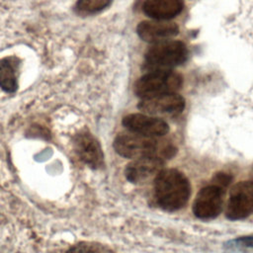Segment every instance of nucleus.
<instances>
[{
	"label": "nucleus",
	"mask_w": 253,
	"mask_h": 253,
	"mask_svg": "<svg viewBox=\"0 0 253 253\" xmlns=\"http://www.w3.org/2000/svg\"><path fill=\"white\" fill-rule=\"evenodd\" d=\"M114 148L121 156L134 159L156 157L163 160L173 157L177 151L167 140L133 132L119 134L114 140Z\"/></svg>",
	"instance_id": "f257e3e1"
},
{
	"label": "nucleus",
	"mask_w": 253,
	"mask_h": 253,
	"mask_svg": "<svg viewBox=\"0 0 253 253\" xmlns=\"http://www.w3.org/2000/svg\"><path fill=\"white\" fill-rule=\"evenodd\" d=\"M190 183L186 176L176 169H162L155 177V197L165 211L182 209L190 197Z\"/></svg>",
	"instance_id": "f03ea898"
},
{
	"label": "nucleus",
	"mask_w": 253,
	"mask_h": 253,
	"mask_svg": "<svg viewBox=\"0 0 253 253\" xmlns=\"http://www.w3.org/2000/svg\"><path fill=\"white\" fill-rule=\"evenodd\" d=\"M187 47L180 41H163L154 43L144 55L143 67L148 71L170 70L187 58Z\"/></svg>",
	"instance_id": "7ed1b4c3"
},
{
	"label": "nucleus",
	"mask_w": 253,
	"mask_h": 253,
	"mask_svg": "<svg viewBox=\"0 0 253 253\" xmlns=\"http://www.w3.org/2000/svg\"><path fill=\"white\" fill-rule=\"evenodd\" d=\"M183 85V77L174 71H149L134 83V93L140 99L176 93Z\"/></svg>",
	"instance_id": "20e7f679"
},
{
	"label": "nucleus",
	"mask_w": 253,
	"mask_h": 253,
	"mask_svg": "<svg viewBox=\"0 0 253 253\" xmlns=\"http://www.w3.org/2000/svg\"><path fill=\"white\" fill-rule=\"evenodd\" d=\"M137 108L152 117L177 116L184 110L185 100L177 93H169L141 99Z\"/></svg>",
	"instance_id": "39448f33"
},
{
	"label": "nucleus",
	"mask_w": 253,
	"mask_h": 253,
	"mask_svg": "<svg viewBox=\"0 0 253 253\" xmlns=\"http://www.w3.org/2000/svg\"><path fill=\"white\" fill-rule=\"evenodd\" d=\"M253 212V182L237 183L230 191L226 216L231 220L247 217Z\"/></svg>",
	"instance_id": "423d86ee"
},
{
	"label": "nucleus",
	"mask_w": 253,
	"mask_h": 253,
	"mask_svg": "<svg viewBox=\"0 0 253 253\" xmlns=\"http://www.w3.org/2000/svg\"><path fill=\"white\" fill-rule=\"evenodd\" d=\"M223 204L222 188L212 185L203 188L197 195L193 204L194 214L203 219L214 218L217 216Z\"/></svg>",
	"instance_id": "0eeeda50"
},
{
	"label": "nucleus",
	"mask_w": 253,
	"mask_h": 253,
	"mask_svg": "<svg viewBox=\"0 0 253 253\" xmlns=\"http://www.w3.org/2000/svg\"><path fill=\"white\" fill-rule=\"evenodd\" d=\"M124 126L130 132L146 136H162L169 130L168 124L162 119L146 114H130L122 121Z\"/></svg>",
	"instance_id": "6e6552de"
},
{
	"label": "nucleus",
	"mask_w": 253,
	"mask_h": 253,
	"mask_svg": "<svg viewBox=\"0 0 253 253\" xmlns=\"http://www.w3.org/2000/svg\"><path fill=\"white\" fill-rule=\"evenodd\" d=\"M136 33L143 42L156 43L177 36L179 27L170 21H142L137 25Z\"/></svg>",
	"instance_id": "1a4fd4ad"
},
{
	"label": "nucleus",
	"mask_w": 253,
	"mask_h": 253,
	"mask_svg": "<svg viewBox=\"0 0 253 253\" xmlns=\"http://www.w3.org/2000/svg\"><path fill=\"white\" fill-rule=\"evenodd\" d=\"M163 160L156 157L136 158L127 164L125 175L133 184H142L156 177L162 170Z\"/></svg>",
	"instance_id": "9d476101"
},
{
	"label": "nucleus",
	"mask_w": 253,
	"mask_h": 253,
	"mask_svg": "<svg viewBox=\"0 0 253 253\" xmlns=\"http://www.w3.org/2000/svg\"><path fill=\"white\" fill-rule=\"evenodd\" d=\"M75 150L80 159L92 168H98L103 165L104 155L98 140L90 133H79L75 140Z\"/></svg>",
	"instance_id": "9b49d317"
},
{
	"label": "nucleus",
	"mask_w": 253,
	"mask_h": 253,
	"mask_svg": "<svg viewBox=\"0 0 253 253\" xmlns=\"http://www.w3.org/2000/svg\"><path fill=\"white\" fill-rule=\"evenodd\" d=\"M183 8L182 0H145L142 4V11L147 17L160 21H168L176 17Z\"/></svg>",
	"instance_id": "f8f14e48"
},
{
	"label": "nucleus",
	"mask_w": 253,
	"mask_h": 253,
	"mask_svg": "<svg viewBox=\"0 0 253 253\" xmlns=\"http://www.w3.org/2000/svg\"><path fill=\"white\" fill-rule=\"evenodd\" d=\"M0 87L10 93L17 89L15 66L8 58L0 61Z\"/></svg>",
	"instance_id": "ddd939ff"
},
{
	"label": "nucleus",
	"mask_w": 253,
	"mask_h": 253,
	"mask_svg": "<svg viewBox=\"0 0 253 253\" xmlns=\"http://www.w3.org/2000/svg\"><path fill=\"white\" fill-rule=\"evenodd\" d=\"M67 253H114L109 247L94 243V242H81L71 247Z\"/></svg>",
	"instance_id": "4468645a"
},
{
	"label": "nucleus",
	"mask_w": 253,
	"mask_h": 253,
	"mask_svg": "<svg viewBox=\"0 0 253 253\" xmlns=\"http://www.w3.org/2000/svg\"><path fill=\"white\" fill-rule=\"evenodd\" d=\"M112 0H78L77 9L86 14H93L106 8Z\"/></svg>",
	"instance_id": "2eb2a0df"
},
{
	"label": "nucleus",
	"mask_w": 253,
	"mask_h": 253,
	"mask_svg": "<svg viewBox=\"0 0 253 253\" xmlns=\"http://www.w3.org/2000/svg\"><path fill=\"white\" fill-rule=\"evenodd\" d=\"M231 181V176L224 173H217L214 177V182H216V186L222 188L223 186H227Z\"/></svg>",
	"instance_id": "dca6fc26"
},
{
	"label": "nucleus",
	"mask_w": 253,
	"mask_h": 253,
	"mask_svg": "<svg viewBox=\"0 0 253 253\" xmlns=\"http://www.w3.org/2000/svg\"><path fill=\"white\" fill-rule=\"evenodd\" d=\"M237 242L239 243V245L253 248V236H243V237H240L239 239H237Z\"/></svg>",
	"instance_id": "f3484780"
}]
</instances>
